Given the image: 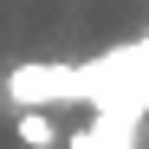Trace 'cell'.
Returning a JSON list of instances; mask_svg holds the SVG:
<instances>
[{
	"label": "cell",
	"instance_id": "6da1fadb",
	"mask_svg": "<svg viewBox=\"0 0 149 149\" xmlns=\"http://www.w3.org/2000/svg\"><path fill=\"white\" fill-rule=\"evenodd\" d=\"M13 136L26 143V149H52L58 143V123L45 117V110H13Z\"/></svg>",
	"mask_w": 149,
	"mask_h": 149
}]
</instances>
